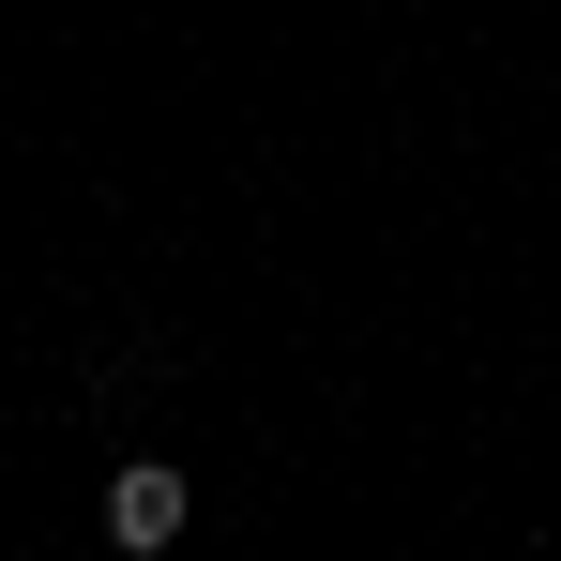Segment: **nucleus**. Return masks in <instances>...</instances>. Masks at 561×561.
I'll list each match as a JSON object with an SVG mask.
<instances>
[{
  "label": "nucleus",
  "mask_w": 561,
  "mask_h": 561,
  "mask_svg": "<svg viewBox=\"0 0 561 561\" xmlns=\"http://www.w3.org/2000/svg\"><path fill=\"white\" fill-rule=\"evenodd\" d=\"M183 516H197V485H183L168 456H122V470H106V547H122V561L183 547Z\"/></svg>",
  "instance_id": "f257e3e1"
}]
</instances>
